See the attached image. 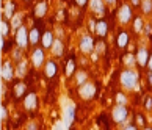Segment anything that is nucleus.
Masks as SVG:
<instances>
[{
  "label": "nucleus",
  "instance_id": "nucleus-42",
  "mask_svg": "<svg viewBox=\"0 0 152 130\" xmlns=\"http://www.w3.org/2000/svg\"><path fill=\"white\" fill-rule=\"evenodd\" d=\"M52 130H64V126H63V122H60V121H57L53 124V127H52Z\"/></svg>",
  "mask_w": 152,
  "mask_h": 130
},
{
  "label": "nucleus",
  "instance_id": "nucleus-5",
  "mask_svg": "<svg viewBox=\"0 0 152 130\" xmlns=\"http://www.w3.org/2000/svg\"><path fill=\"white\" fill-rule=\"evenodd\" d=\"M77 94H78V97H80L82 100L89 102V100H93L96 96H97V83L88 80L86 83L77 86Z\"/></svg>",
  "mask_w": 152,
  "mask_h": 130
},
{
  "label": "nucleus",
  "instance_id": "nucleus-39",
  "mask_svg": "<svg viewBox=\"0 0 152 130\" xmlns=\"http://www.w3.org/2000/svg\"><path fill=\"white\" fill-rule=\"evenodd\" d=\"M74 3H75V7H78V8H86L88 5H89V0H74Z\"/></svg>",
  "mask_w": 152,
  "mask_h": 130
},
{
  "label": "nucleus",
  "instance_id": "nucleus-26",
  "mask_svg": "<svg viewBox=\"0 0 152 130\" xmlns=\"http://www.w3.org/2000/svg\"><path fill=\"white\" fill-rule=\"evenodd\" d=\"M121 63H122L124 67H138V64H137V56H135V53H130V52H126V53L122 55Z\"/></svg>",
  "mask_w": 152,
  "mask_h": 130
},
{
  "label": "nucleus",
  "instance_id": "nucleus-24",
  "mask_svg": "<svg viewBox=\"0 0 152 130\" xmlns=\"http://www.w3.org/2000/svg\"><path fill=\"white\" fill-rule=\"evenodd\" d=\"M55 38H57V36H55V31H53V30H44L42 38H41V46L46 49L47 52H49L50 49H52Z\"/></svg>",
  "mask_w": 152,
  "mask_h": 130
},
{
  "label": "nucleus",
  "instance_id": "nucleus-13",
  "mask_svg": "<svg viewBox=\"0 0 152 130\" xmlns=\"http://www.w3.org/2000/svg\"><path fill=\"white\" fill-rule=\"evenodd\" d=\"M107 7H108V5L105 3V0H89L88 9L91 11L93 16H97V18H105Z\"/></svg>",
  "mask_w": 152,
  "mask_h": 130
},
{
  "label": "nucleus",
  "instance_id": "nucleus-15",
  "mask_svg": "<svg viewBox=\"0 0 152 130\" xmlns=\"http://www.w3.org/2000/svg\"><path fill=\"white\" fill-rule=\"evenodd\" d=\"M42 30L39 27L38 22H35L30 28H28V39H30V47H36L41 44V38H42Z\"/></svg>",
  "mask_w": 152,
  "mask_h": 130
},
{
  "label": "nucleus",
  "instance_id": "nucleus-12",
  "mask_svg": "<svg viewBox=\"0 0 152 130\" xmlns=\"http://www.w3.org/2000/svg\"><path fill=\"white\" fill-rule=\"evenodd\" d=\"M135 56H137L138 69L140 71H146V66H148V61H149V56H151L149 49L146 46H138L137 52H135Z\"/></svg>",
  "mask_w": 152,
  "mask_h": 130
},
{
  "label": "nucleus",
  "instance_id": "nucleus-14",
  "mask_svg": "<svg viewBox=\"0 0 152 130\" xmlns=\"http://www.w3.org/2000/svg\"><path fill=\"white\" fill-rule=\"evenodd\" d=\"M130 39H132V33L126 30V28H121L119 31H118V35L115 38V44H116V49L119 50H124L129 44H130Z\"/></svg>",
  "mask_w": 152,
  "mask_h": 130
},
{
  "label": "nucleus",
  "instance_id": "nucleus-2",
  "mask_svg": "<svg viewBox=\"0 0 152 130\" xmlns=\"http://www.w3.org/2000/svg\"><path fill=\"white\" fill-rule=\"evenodd\" d=\"M130 116H132V108L129 105L115 104L110 110V119L118 127H124L126 124L130 122Z\"/></svg>",
  "mask_w": 152,
  "mask_h": 130
},
{
  "label": "nucleus",
  "instance_id": "nucleus-47",
  "mask_svg": "<svg viewBox=\"0 0 152 130\" xmlns=\"http://www.w3.org/2000/svg\"><path fill=\"white\" fill-rule=\"evenodd\" d=\"M22 2H24V3L27 5V3H31V2H33V0H22Z\"/></svg>",
  "mask_w": 152,
  "mask_h": 130
},
{
  "label": "nucleus",
  "instance_id": "nucleus-25",
  "mask_svg": "<svg viewBox=\"0 0 152 130\" xmlns=\"http://www.w3.org/2000/svg\"><path fill=\"white\" fill-rule=\"evenodd\" d=\"M10 24H11V28H13V31H16L19 27H22V25L25 24V13L19 9L18 13H16L13 18L10 19Z\"/></svg>",
  "mask_w": 152,
  "mask_h": 130
},
{
  "label": "nucleus",
  "instance_id": "nucleus-27",
  "mask_svg": "<svg viewBox=\"0 0 152 130\" xmlns=\"http://www.w3.org/2000/svg\"><path fill=\"white\" fill-rule=\"evenodd\" d=\"M72 80H74L75 86H80V85L86 83L89 80V74H88L85 69H78L75 74H74V77H72Z\"/></svg>",
  "mask_w": 152,
  "mask_h": 130
},
{
  "label": "nucleus",
  "instance_id": "nucleus-17",
  "mask_svg": "<svg viewBox=\"0 0 152 130\" xmlns=\"http://www.w3.org/2000/svg\"><path fill=\"white\" fill-rule=\"evenodd\" d=\"M30 66H31V63H30L28 58H24V60H20L19 63H16V78L24 80V78L28 75Z\"/></svg>",
  "mask_w": 152,
  "mask_h": 130
},
{
  "label": "nucleus",
  "instance_id": "nucleus-3",
  "mask_svg": "<svg viewBox=\"0 0 152 130\" xmlns=\"http://www.w3.org/2000/svg\"><path fill=\"white\" fill-rule=\"evenodd\" d=\"M47 50L44 49L42 46H36V47H31L30 50V55H28V60H30V63H31V67L35 71H41L44 64H46V61L49 60V56H47Z\"/></svg>",
  "mask_w": 152,
  "mask_h": 130
},
{
  "label": "nucleus",
  "instance_id": "nucleus-46",
  "mask_svg": "<svg viewBox=\"0 0 152 130\" xmlns=\"http://www.w3.org/2000/svg\"><path fill=\"white\" fill-rule=\"evenodd\" d=\"M140 130H152V127H151V126H146V127H143V129H140Z\"/></svg>",
  "mask_w": 152,
  "mask_h": 130
},
{
  "label": "nucleus",
  "instance_id": "nucleus-9",
  "mask_svg": "<svg viewBox=\"0 0 152 130\" xmlns=\"http://www.w3.org/2000/svg\"><path fill=\"white\" fill-rule=\"evenodd\" d=\"M14 44L27 52V49H28V46H30V39H28V27H27L25 24L14 31Z\"/></svg>",
  "mask_w": 152,
  "mask_h": 130
},
{
  "label": "nucleus",
  "instance_id": "nucleus-8",
  "mask_svg": "<svg viewBox=\"0 0 152 130\" xmlns=\"http://www.w3.org/2000/svg\"><path fill=\"white\" fill-rule=\"evenodd\" d=\"M0 74H2V82H5V83L14 82V78H16V63L11 58H7L2 63Z\"/></svg>",
  "mask_w": 152,
  "mask_h": 130
},
{
  "label": "nucleus",
  "instance_id": "nucleus-31",
  "mask_svg": "<svg viewBox=\"0 0 152 130\" xmlns=\"http://www.w3.org/2000/svg\"><path fill=\"white\" fill-rule=\"evenodd\" d=\"M133 122L137 124V126H138L140 129H143V127L148 126V118H146L144 113L137 111V113H135V118H133Z\"/></svg>",
  "mask_w": 152,
  "mask_h": 130
},
{
  "label": "nucleus",
  "instance_id": "nucleus-23",
  "mask_svg": "<svg viewBox=\"0 0 152 130\" xmlns=\"http://www.w3.org/2000/svg\"><path fill=\"white\" fill-rule=\"evenodd\" d=\"M74 119H75V107L69 104L67 107H64V111H63V122H64L66 129H69L72 126Z\"/></svg>",
  "mask_w": 152,
  "mask_h": 130
},
{
  "label": "nucleus",
  "instance_id": "nucleus-36",
  "mask_svg": "<svg viewBox=\"0 0 152 130\" xmlns=\"http://www.w3.org/2000/svg\"><path fill=\"white\" fill-rule=\"evenodd\" d=\"M41 126H39L38 121H27L25 126H24V130H39Z\"/></svg>",
  "mask_w": 152,
  "mask_h": 130
},
{
  "label": "nucleus",
  "instance_id": "nucleus-45",
  "mask_svg": "<svg viewBox=\"0 0 152 130\" xmlns=\"http://www.w3.org/2000/svg\"><path fill=\"white\" fill-rule=\"evenodd\" d=\"M105 3L108 5V7H113V5L116 3V0H105Z\"/></svg>",
  "mask_w": 152,
  "mask_h": 130
},
{
  "label": "nucleus",
  "instance_id": "nucleus-41",
  "mask_svg": "<svg viewBox=\"0 0 152 130\" xmlns=\"http://www.w3.org/2000/svg\"><path fill=\"white\" fill-rule=\"evenodd\" d=\"M143 35H146V36H151V35H152V24H151V22H148V24H146Z\"/></svg>",
  "mask_w": 152,
  "mask_h": 130
},
{
  "label": "nucleus",
  "instance_id": "nucleus-40",
  "mask_svg": "<svg viewBox=\"0 0 152 130\" xmlns=\"http://www.w3.org/2000/svg\"><path fill=\"white\" fill-rule=\"evenodd\" d=\"M146 72V85H148V88L152 89V72L151 71H144Z\"/></svg>",
  "mask_w": 152,
  "mask_h": 130
},
{
  "label": "nucleus",
  "instance_id": "nucleus-37",
  "mask_svg": "<svg viewBox=\"0 0 152 130\" xmlns=\"http://www.w3.org/2000/svg\"><path fill=\"white\" fill-rule=\"evenodd\" d=\"M86 25H88V30H89V33H93V35H94V31H96V25H97V20H96L94 18H89Z\"/></svg>",
  "mask_w": 152,
  "mask_h": 130
},
{
  "label": "nucleus",
  "instance_id": "nucleus-1",
  "mask_svg": "<svg viewBox=\"0 0 152 130\" xmlns=\"http://www.w3.org/2000/svg\"><path fill=\"white\" fill-rule=\"evenodd\" d=\"M119 86L127 93L137 91L140 88V72L135 67H124L119 72Z\"/></svg>",
  "mask_w": 152,
  "mask_h": 130
},
{
  "label": "nucleus",
  "instance_id": "nucleus-34",
  "mask_svg": "<svg viewBox=\"0 0 152 130\" xmlns=\"http://www.w3.org/2000/svg\"><path fill=\"white\" fill-rule=\"evenodd\" d=\"M0 119H2L3 124L8 122V119H10V110L5 104H2V107H0Z\"/></svg>",
  "mask_w": 152,
  "mask_h": 130
},
{
  "label": "nucleus",
  "instance_id": "nucleus-7",
  "mask_svg": "<svg viewBox=\"0 0 152 130\" xmlns=\"http://www.w3.org/2000/svg\"><path fill=\"white\" fill-rule=\"evenodd\" d=\"M27 93H28V85L24 80L16 78V82L11 85V97H13V100L14 102H22Z\"/></svg>",
  "mask_w": 152,
  "mask_h": 130
},
{
  "label": "nucleus",
  "instance_id": "nucleus-44",
  "mask_svg": "<svg viewBox=\"0 0 152 130\" xmlns=\"http://www.w3.org/2000/svg\"><path fill=\"white\" fill-rule=\"evenodd\" d=\"M146 71H151L152 72V53L149 56V61H148V66H146Z\"/></svg>",
  "mask_w": 152,
  "mask_h": 130
},
{
  "label": "nucleus",
  "instance_id": "nucleus-35",
  "mask_svg": "<svg viewBox=\"0 0 152 130\" xmlns=\"http://www.w3.org/2000/svg\"><path fill=\"white\" fill-rule=\"evenodd\" d=\"M143 108H144V111H152V94H148L144 97V100H143Z\"/></svg>",
  "mask_w": 152,
  "mask_h": 130
},
{
  "label": "nucleus",
  "instance_id": "nucleus-30",
  "mask_svg": "<svg viewBox=\"0 0 152 130\" xmlns=\"http://www.w3.org/2000/svg\"><path fill=\"white\" fill-rule=\"evenodd\" d=\"M115 104L129 105V94H127V91H124V89H121V91L115 93Z\"/></svg>",
  "mask_w": 152,
  "mask_h": 130
},
{
  "label": "nucleus",
  "instance_id": "nucleus-21",
  "mask_svg": "<svg viewBox=\"0 0 152 130\" xmlns=\"http://www.w3.org/2000/svg\"><path fill=\"white\" fill-rule=\"evenodd\" d=\"M110 31V25L108 22H107L104 18H100L97 20V25H96V31H94V36H97L99 39H105L107 35H108Z\"/></svg>",
  "mask_w": 152,
  "mask_h": 130
},
{
  "label": "nucleus",
  "instance_id": "nucleus-18",
  "mask_svg": "<svg viewBox=\"0 0 152 130\" xmlns=\"http://www.w3.org/2000/svg\"><path fill=\"white\" fill-rule=\"evenodd\" d=\"M146 18L143 14H138V16H135L133 20H132V24H130V28H132V33L133 35H143V31H144V27H146Z\"/></svg>",
  "mask_w": 152,
  "mask_h": 130
},
{
  "label": "nucleus",
  "instance_id": "nucleus-32",
  "mask_svg": "<svg viewBox=\"0 0 152 130\" xmlns=\"http://www.w3.org/2000/svg\"><path fill=\"white\" fill-rule=\"evenodd\" d=\"M0 31H2V36H5V38H8V36H10V33L13 31V28H11V24H10V20H8V19L2 18V24H0Z\"/></svg>",
  "mask_w": 152,
  "mask_h": 130
},
{
  "label": "nucleus",
  "instance_id": "nucleus-20",
  "mask_svg": "<svg viewBox=\"0 0 152 130\" xmlns=\"http://www.w3.org/2000/svg\"><path fill=\"white\" fill-rule=\"evenodd\" d=\"M18 7H19V5H18V2H16V0H7V2L3 3V9H2L3 18L10 20V19L19 11Z\"/></svg>",
  "mask_w": 152,
  "mask_h": 130
},
{
  "label": "nucleus",
  "instance_id": "nucleus-6",
  "mask_svg": "<svg viewBox=\"0 0 152 130\" xmlns=\"http://www.w3.org/2000/svg\"><path fill=\"white\" fill-rule=\"evenodd\" d=\"M96 49V39L91 33H83L78 39V52L82 55H91Z\"/></svg>",
  "mask_w": 152,
  "mask_h": 130
},
{
  "label": "nucleus",
  "instance_id": "nucleus-10",
  "mask_svg": "<svg viewBox=\"0 0 152 130\" xmlns=\"http://www.w3.org/2000/svg\"><path fill=\"white\" fill-rule=\"evenodd\" d=\"M20 104H22V108H24L27 113H36V110L39 108L38 93H36V91H28Z\"/></svg>",
  "mask_w": 152,
  "mask_h": 130
},
{
  "label": "nucleus",
  "instance_id": "nucleus-16",
  "mask_svg": "<svg viewBox=\"0 0 152 130\" xmlns=\"http://www.w3.org/2000/svg\"><path fill=\"white\" fill-rule=\"evenodd\" d=\"M49 52H50V55H52V58H63L64 52H66V44L63 41V38H58V36L55 38L53 46Z\"/></svg>",
  "mask_w": 152,
  "mask_h": 130
},
{
  "label": "nucleus",
  "instance_id": "nucleus-19",
  "mask_svg": "<svg viewBox=\"0 0 152 130\" xmlns=\"http://www.w3.org/2000/svg\"><path fill=\"white\" fill-rule=\"evenodd\" d=\"M49 14V3L47 0H39L36 2V5L33 7V16L36 19H44Z\"/></svg>",
  "mask_w": 152,
  "mask_h": 130
},
{
  "label": "nucleus",
  "instance_id": "nucleus-38",
  "mask_svg": "<svg viewBox=\"0 0 152 130\" xmlns=\"http://www.w3.org/2000/svg\"><path fill=\"white\" fill-rule=\"evenodd\" d=\"M121 130H140V127H138L133 121H130L129 124H126L124 127H121Z\"/></svg>",
  "mask_w": 152,
  "mask_h": 130
},
{
  "label": "nucleus",
  "instance_id": "nucleus-49",
  "mask_svg": "<svg viewBox=\"0 0 152 130\" xmlns=\"http://www.w3.org/2000/svg\"><path fill=\"white\" fill-rule=\"evenodd\" d=\"M88 130H93V129H88Z\"/></svg>",
  "mask_w": 152,
  "mask_h": 130
},
{
  "label": "nucleus",
  "instance_id": "nucleus-11",
  "mask_svg": "<svg viewBox=\"0 0 152 130\" xmlns=\"http://www.w3.org/2000/svg\"><path fill=\"white\" fill-rule=\"evenodd\" d=\"M41 71H42L44 78H47V80H55V78L58 77V74H60V66H58V63H57L55 58H49Z\"/></svg>",
  "mask_w": 152,
  "mask_h": 130
},
{
  "label": "nucleus",
  "instance_id": "nucleus-29",
  "mask_svg": "<svg viewBox=\"0 0 152 130\" xmlns=\"http://www.w3.org/2000/svg\"><path fill=\"white\" fill-rule=\"evenodd\" d=\"M140 9H141V14L144 18H151L152 16V0H141Z\"/></svg>",
  "mask_w": 152,
  "mask_h": 130
},
{
  "label": "nucleus",
  "instance_id": "nucleus-4",
  "mask_svg": "<svg viewBox=\"0 0 152 130\" xmlns=\"http://www.w3.org/2000/svg\"><path fill=\"white\" fill-rule=\"evenodd\" d=\"M133 11H135V8L129 2L121 3L119 7H118V9H116V20H118V24H119L121 27H129L132 24L133 18H135Z\"/></svg>",
  "mask_w": 152,
  "mask_h": 130
},
{
  "label": "nucleus",
  "instance_id": "nucleus-43",
  "mask_svg": "<svg viewBox=\"0 0 152 130\" xmlns=\"http://www.w3.org/2000/svg\"><path fill=\"white\" fill-rule=\"evenodd\" d=\"M129 3H130L133 8H140V5H141V0H129Z\"/></svg>",
  "mask_w": 152,
  "mask_h": 130
},
{
  "label": "nucleus",
  "instance_id": "nucleus-33",
  "mask_svg": "<svg viewBox=\"0 0 152 130\" xmlns=\"http://www.w3.org/2000/svg\"><path fill=\"white\" fill-rule=\"evenodd\" d=\"M105 52H107V42H105V39H99V41H96L94 53L97 55V56H102Z\"/></svg>",
  "mask_w": 152,
  "mask_h": 130
},
{
  "label": "nucleus",
  "instance_id": "nucleus-28",
  "mask_svg": "<svg viewBox=\"0 0 152 130\" xmlns=\"http://www.w3.org/2000/svg\"><path fill=\"white\" fill-rule=\"evenodd\" d=\"M24 52L25 50L24 49H20L19 46H16V47H13L10 50V58L14 61V63H19L20 60H24L25 56H24Z\"/></svg>",
  "mask_w": 152,
  "mask_h": 130
},
{
  "label": "nucleus",
  "instance_id": "nucleus-48",
  "mask_svg": "<svg viewBox=\"0 0 152 130\" xmlns=\"http://www.w3.org/2000/svg\"><path fill=\"white\" fill-rule=\"evenodd\" d=\"M149 22H151V24H152V16H151V20H149Z\"/></svg>",
  "mask_w": 152,
  "mask_h": 130
},
{
  "label": "nucleus",
  "instance_id": "nucleus-22",
  "mask_svg": "<svg viewBox=\"0 0 152 130\" xmlns=\"http://www.w3.org/2000/svg\"><path fill=\"white\" fill-rule=\"evenodd\" d=\"M77 71H78V66H77L75 58L74 56H69V58L66 60V64H64V69H63V75L66 78H72Z\"/></svg>",
  "mask_w": 152,
  "mask_h": 130
}]
</instances>
